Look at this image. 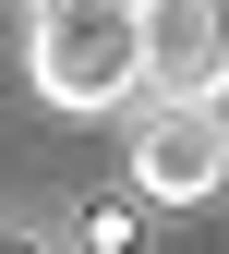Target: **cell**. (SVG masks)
<instances>
[{
    "label": "cell",
    "mask_w": 229,
    "mask_h": 254,
    "mask_svg": "<svg viewBox=\"0 0 229 254\" xmlns=\"http://www.w3.org/2000/svg\"><path fill=\"white\" fill-rule=\"evenodd\" d=\"M145 85L217 97L229 85V0H145Z\"/></svg>",
    "instance_id": "obj_3"
},
{
    "label": "cell",
    "mask_w": 229,
    "mask_h": 254,
    "mask_svg": "<svg viewBox=\"0 0 229 254\" xmlns=\"http://www.w3.org/2000/svg\"><path fill=\"white\" fill-rule=\"evenodd\" d=\"M205 133H217V157H229V85H217V97H205Z\"/></svg>",
    "instance_id": "obj_5"
},
{
    "label": "cell",
    "mask_w": 229,
    "mask_h": 254,
    "mask_svg": "<svg viewBox=\"0 0 229 254\" xmlns=\"http://www.w3.org/2000/svg\"><path fill=\"white\" fill-rule=\"evenodd\" d=\"M217 182H229V157H217V133H205V97H157V109L133 121V194L205 206Z\"/></svg>",
    "instance_id": "obj_2"
},
{
    "label": "cell",
    "mask_w": 229,
    "mask_h": 254,
    "mask_svg": "<svg viewBox=\"0 0 229 254\" xmlns=\"http://www.w3.org/2000/svg\"><path fill=\"white\" fill-rule=\"evenodd\" d=\"M24 73H37L48 109H121L145 85V0H37V24H24Z\"/></svg>",
    "instance_id": "obj_1"
},
{
    "label": "cell",
    "mask_w": 229,
    "mask_h": 254,
    "mask_svg": "<svg viewBox=\"0 0 229 254\" xmlns=\"http://www.w3.org/2000/svg\"><path fill=\"white\" fill-rule=\"evenodd\" d=\"M85 254H133V206H85Z\"/></svg>",
    "instance_id": "obj_4"
},
{
    "label": "cell",
    "mask_w": 229,
    "mask_h": 254,
    "mask_svg": "<svg viewBox=\"0 0 229 254\" xmlns=\"http://www.w3.org/2000/svg\"><path fill=\"white\" fill-rule=\"evenodd\" d=\"M0 254H24V242H0Z\"/></svg>",
    "instance_id": "obj_6"
}]
</instances>
